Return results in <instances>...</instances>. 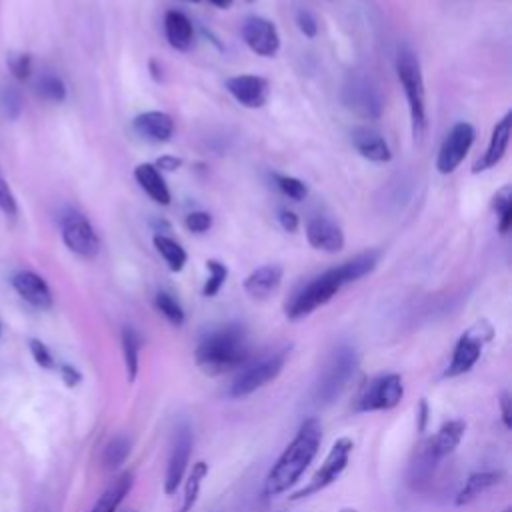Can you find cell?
<instances>
[{
    "label": "cell",
    "mask_w": 512,
    "mask_h": 512,
    "mask_svg": "<svg viewBox=\"0 0 512 512\" xmlns=\"http://www.w3.org/2000/svg\"><path fill=\"white\" fill-rule=\"evenodd\" d=\"M342 104L364 120H378L384 108L376 82L362 72H350L346 76L342 84Z\"/></svg>",
    "instance_id": "7"
},
{
    "label": "cell",
    "mask_w": 512,
    "mask_h": 512,
    "mask_svg": "<svg viewBox=\"0 0 512 512\" xmlns=\"http://www.w3.org/2000/svg\"><path fill=\"white\" fill-rule=\"evenodd\" d=\"M352 448H354V442H352L350 438H338V440L332 444L330 452L326 454V458H324L322 466L318 468V472L312 476V480H310L302 490H298L292 498H294V500H296V498H306V496H310V494H314V492H320L322 488L330 486V484L344 472Z\"/></svg>",
    "instance_id": "10"
},
{
    "label": "cell",
    "mask_w": 512,
    "mask_h": 512,
    "mask_svg": "<svg viewBox=\"0 0 512 512\" xmlns=\"http://www.w3.org/2000/svg\"><path fill=\"white\" fill-rule=\"evenodd\" d=\"M210 2H212L214 6H218V8H230L234 0H210Z\"/></svg>",
    "instance_id": "46"
},
{
    "label": "cell",
    "mask_w": 512,
    "mask_h": 512,
    "mask_svg": "<svg viewBox=\"0 0 512 512\" xmlns=\"http://www.w3.org/2000/svg\"><path fill=\"white\" fill-rule=\"evenodd\" d=\"M306 238L312 248L322 252H338L344 248L342 228L326 216H314L308 220Z\"/></svg>",
    "instance_id": "17"
},
{
    "label": "cell",
    "mask_w": 512,
    "mask_h": 512,
    "mask_svg": "<svg viewBox=\"0 0 512 512\" xmlns=\"http://www.w3.org/2000/svg\"><path fill=\"white\" fill-rule=\"evenodd\" d=\"M132 128L148 142H168L174 134V120L160 110H148L132 120Z\"/></svg>",
    "instance_id": "19"
},
{
    "label": "cell",
    "mask_w": 512,
    "mask_h": 512,
    "mask_svg": "<svg viewBox=\"0 0 512 512\" xmlns=\"http://www.w3.org/2000/svg\"><path fill=\"white\" fill-rule=\"evenodd\" d=\"M134 178H136V182L140 184V188H142L156 204H162V206L170 204V190H168V186H166V182H164L160 170H158L154 164H148V162L138 164V166L134 168Z\"/></svg>",
    "instance_id": "24"
},
{
    "label": "cell",
    "mask_w": 512,
    "mask_h": 512,
    "mask_svg": "<svg viewBox=\"0 0 512 512\" xmlns=\"http://www.w3.org/2000/svg\"><path fill=\"white\" fill-rule=\"evenodd\" d=\"M352 146L356 148V152L362 158H366L370 162L384 164L392 158L390 146L384 140V136L370 126H358L352 130Z\"/></svg>",
    "instance_id": "20"
},
{
    "label": "cell",
    "mask_w": 512,
    "mask_h": 512,
    "mask_svg": "<svg viewBox=\"0 0 512 512\" xmlns=\"http://www.w3.org/2000/svg\"><path fill=\"white\" fill-rule=\"evenodd\" d=\"M156 308L160 310V314L170 322V324H176V326H180L182 322H184V310H182V306L178 304V300L172 296V294H168V292H158L156 294Z\"/></svg>",
    "instance_id": "34"
},
{
    "label": "cell",
    "mask_w": 512,
    "mask_h": 512,
    "mask_svg": "<svg viewBox=\"0 0 512 512\" xmlns=\"http://www.w3.org/2000/svg\"><path fill=\"white\" fill-rule=\"evenodd\" d=\"M274 182H276L278 190H280L284 196L292 198V200H304L306 194H308V186H306L302 180L294 178V176L274 174Z\"/></svg>",
    "instance_id": "36"
},
{
    "label": "cell",
    "mask_w": 512,
    "mask_h": 512,
    "mask_svg": "<svg viewBox=\"0 0 512 512\" xmlns=\"http://www.w3.org/2000/svg\"><path fill=\"white\" fill-rule=\"evenodd\" d=\"M142 338L132 326L122 328V350H124V362L128 370V380L134 382L138 374V356H140Z\"/></svg>",
    "instance_id": "29"
},
{
    "label": "cell",
    "mask_w": 512,
    "mask_h": 512,
    "mask_svg": "<svg viewBox=\"0 0 512 512\" xmlns=\"http://www.w3.org/2000/svg\"><path fill=\"white\" fill-rule=\"evenodd\" d=\"M8 64V70L12 72L14 78L18 80H30L32 78V56L30 54H24V52H14L8 56L6 60Z\"/></svg>",
    "instance_id": "37"
},
{
    "label": "cell",
    "mask_w": 512,
    "mask_h": 512,
    "mask_svg": "<svg viewBox=\"0 0 512 512\" xmlns=\"http://www.w3.org/2000/svg\"><path fill=\"white\" fill-rule=\"evenodd\" d=\"M242 40L254 54L264 58H272L280 50V34L276 26L262 16H250L244 20Z\"/></svg>",
    "instance_id": "14"
},
{
    "label": "cell",
    "mask_w": 512,
    "mask_h": 512,
    "mask_svg": "<svg viewBox=\"0 0 512 512\" xmlns=\"http://www.w3.org/2000/svg\"><path fill=\"white\" fill-rule=\"evenodd\" d=\"M286 362V350H272L254 360H246L230 384V396L242 398L274 380Z\"/></svg>",
    "instance_id": "6"
},
{
    "label": "cell",
    "mask_w": 512,
    "mask_h": 512,
    "mask_svg": "<svg viewBox=\"0 0 512 512\" xmlns=\"http://www.w3.org/2000/svg\"><path fill=\"white\" fill-rule=\"evenodd\" d=\"M490 336H492V330L486 322H478L476 326L466 330L454 346L452 360H450L444 376L454 378V376L468 372L478 362V358L482 354V346L486 340H490Z\"/></svg>",
    "instance_id": "9"
},
{
    "label": "cell",
    "mask_w": 512,
    "mask_h": 512,
    "mask_svg": "<svg viewBox=\"0 0 512 512\" xmlns=\"http://www.w3.org/2000/svg\"><path fill=\"white\" fill-rule=\"evenodd\" d=\"M12 288L18 292L20 298H24L34 308L46 310L52 306V292L46 280L32 272V270H20L12 276Z\"/></svg>",
    "instance_id": "18"
},
{
    "label": "cell",
    "mask_w": 512,
    "mask_h": 512,
    "mask_svg": "<svg viewBox=\"0 0 512 512\" xmlns=\"http://www.w3.org/2000/svg\"><path fill=\"white\" fill-rule=\"evenodd\" d=\"M502 480L500 472H476L472 474L456 496V504H468Z\"/></svg>",
    "instance_id": "26"
},
{
    "label": "cell",
    "mask_w": 512,
    "mask_h": 512,
    "mask_svg": "<svg viewBox=\"0 0 512 512\" xmlns=\"http://www.w3.org/2000/svg\"><path fill=\"white\" fill-rule=\"evenodd\" d=\"M404 394L402 378L398 374H382L366 384L362 390L356 410L372 412V410H390L394 408Z\"/></svg>",
    "instance_id": "11"
},
{
    "label": "cell",
    "mask_w": 512,
    "mask_h": 512,
    "mask_svg": "<svg viewBox=\"0 0 512 512\" xmlns=\"http://www.w3.org/2000/svg\"><path fill=\"white\" fill-rule=\"evenodd\" d=\"M206 268H208V278H206V284L202 288V294L204 296H214L224 286V282L228 278V268H226V264H222L218 260H208Z\"/></svg>",
    "instance_id": "35"
},
{
    "label": "cell",
    "mask_w": 512,
    "mask_h": 512,
    "mask_svg": "<svg viewBox=\"0 0 512 512\" xmlns=\"http://www.w3.org/2000/svg\"><path fill=\"white\" fill-rule=\"evenodd\" d=\"M282 274L284 270L280 264H264L246 276L244 290L248 296L256 300H264L272 292H276V288L282 282Z\"/></svg>",
    "instance_id": "21"
},
{
    "label": "cell",
    "mask_w": 512,
    "mask_h": 512,
    "mask_svg": "<svg viewBox=\"0 0 512 512\" xmlns=\"http://www.w3.org/2000/svg\"><path fill=\"white\" fill-rule=\"evenodd\" d=\"M192 444H194L192 426L186 420H182L174 430L172 448H170V456H168V466H166V476H164V492L166 494H174L176 488L180 486V482L188 470Z\"/></svg>",
    "instance_id": "12"
},
{
    "label": "cell",
    "mask_w": 512,
    "mask_h": 512,
    "mask_svg": "<svg viewBox=\"0 0 512 512\" xmlns=\"http://www.w3.org/2000/svg\"><path fill=\"white\" fill-rule=\"evenodd\" d=\"M492 206H494V212L498 216V232L506 234L510 230V224H512V188L508 184L502 186L494 194Z\"/></svg>",
    "instance_id": "30"
},
{
    "label": "cell",
    "mask_w": 512,
    "mask_h": 512,
    "mask_svg": "<svg viewBox=\"0 0 512 512\" xmlns=\"http://www.w3.org/2000/svg\"><path fill=\"white\" fill-rule=\"evenodd\" d=\"M32 86H34V92L40 98L48 100V102H62V100H66V84L54 72H40L34 78Z\"/></svg>",
    "instance_id": "27"
},
{
    "label": "cell",
    "mask_w": 512,
    "mask_h": 512,
    "mask_svg": "<svg viewBox=\"0 0 512 512\" xmlns=\"http://www.w3.org/2000/svg\"><path fill=\"white\" fill-rule=\"evenodd\" d=\"M226 90L230 92V96L246 106V108H260L266 104L268 94H270V84L266 78L262 76H254V74H240V76H230L224 82Z\"/></svg>",
    "instance_id": "15"
},
{
    "label": "cell",
    "mask_w": 512,
    "mask_h": 512,
    "mask_svg": "<svg viewBox=\"0 0 512 512\" xmlns=\"http://www.w3.org/2000/svg\"><path fill=\"white\" fill-rule=\"evenodd\" d=\"M474 136L476 132L470 122H456L450 128L436 158V168L440 174H450L460 166L474 144Z\"/></svg>",
    "instance_id": "13"
},
{
    "label": "cell",
    "mask_w": 512,
    "mask_h": 512,
    "mask_svg": "<svg viewBox=\"0 0 512 512\" xmlns=\"http://www.w3.org/2000/svg\"><path fill=\"white\" fill-rule=\"evenodd\" d=\"M22 112V94L14 86L0 88V114L6 120H16Z\"/></svg>",
    "instance_id": "33"
},
{
    "label": "cell",
    "mask_w": 512,
    "mask_h": 512,
    "mask_svg": "<svg viewBox=\"0 0 512 512\" xmlns=\"http://www.w3.org/2000/svg\"><path fill=\"white\" fill-rule=\"evenodd\" d=\"M164 34L172 48L188 50L194 40V28L190 18L180 10H168L164 16Z\"/></svg>",
    "instance_id": "22"
},
{
    "label": "cell",
    "mask_w": 512,
    "mask_h": 512,
    "mask_svg": "<svg viewBox=\"0 0 512 512\" xmlns=\"http://www.w3.org/2000/svg\"><path fill=\"white\" fill-rule=\"evenodd\" d=\"M30 352H32V358L36 360V364L40 368H46V370H52L56 364H54V356L52 352L48 350V346L36 338L30 340Z\"/></svg>",
    "instance_id": "39"
},
{
    "label": "cell",
    "mask_w": 512,
    "mask_h": 512,
    "mask_svg": "<svg viewBox=\"0 0 512 512\" xmlns=\"http://www.w3.org/2000/svg\"><path fill=\"white\" fill-rule=\"evenodd\" d=\"M154 246L158 250V254L164 258V262L168 264V268L172 272H180L186 264V250L172 238L164 236V234H156L154 236Z\"/></svg>",
    "instance_id": "28"
},
{
    "label": "cell",
    "mask_w": 512,
    "mask_h": 512,
    "mask_svg": "<svg viewBox=\"0 0 512 512\" xmlns=\"http://www.w3.org/2000/svg\"><path fill=\"white\" fill-rule=\"evenodd\" d=\"M62 240L66 248L82 258H92L100 250V240L94 226L78 210H66L60 218Z\"/></svg>",
    "instance_id": "8"
},
{
    "label": "cell",
    "mask_w": 512,
    "mask_h": 512,
    "mask_svg": "<svg viewBox=\"0 0 512 512\" xmlns=\"http://www.w3.org/2000/svg\"><path fill=\"white\" fill-rule=\"evenodd\" d=\"M322 440V426L316 418H306L298 428V434L276 460L264 482V494L276 496L288 490L304 474L308 464L314 460Z\"/></svg>",
    "instance_id": "2"
},
{
    "label": "cell",
    "mask_w": 512,
    "mask_h": 512,
    "mask_svg": "<svg viewBox=\"0 0 512 512\" xmlns=\"http://www.w3.org/2000/svg\"><path fill=\"white\" fill-rule=\"evenodd\" d=\"M508 404H510V400H508V396H504L502 398V420H504L506 428H510V408H508Z\"/></svg>",
    "instance_id": "45"
},
{
    "label": "cell",
    "mask_w": 512,
    "mask_h": 512,
    "mask_svg": "<svg viewBox=\"0 0 512 512\" xmlns=\"http://www.w3.org/2000/svg\"><path fill=\"white\" fill-rule=\"evenodd\" d=\"M278 222L286 232H296L298 230V216L292 210H280L278 212Z\"/></svg>",
    "instance_id": "42"
},
{
    "label": "cell",
    "mask_w": 512,
    "mask_h": 512,
    "mask_svg": "<svg viewBox=\"0 0 512 512\" xmlns=\"http://www.w3.org/2000/svg\"><path fill=\"white\" fill-rule=\"evenodd\" d=\"M248 2H252V0H248Z\"/></svg>",
    "instance_id": "50"
},
{
    "label": "cell",
    "mask_w": 512,
    "mask_h": 512,
    "mask_svg": "<svg viewBox=\"0 0 512 512\" xmlns=\"http://www.w3.org/2000/svg\"><path fill=\"white\" fill-rule=\"evenodd\" d=\"M132 472H124L122 476H118L98 498V502L94 504V508L90 512H116L120 502L124 500V496L130 492L132 488Z\"/></svg>",
    "instance_id": "25"
},
{
    "label": "cell",
    "mask_w": 512,
    "mask_h": 512,
    "mask_svg": "<svg viewBox=\"0 0 512 512\" xmlns=\"http://www.w3.org/2000/svg\"><path fill=\"white\" fill-rule=\"evenodd\" d=\"M128 512H132V510H128Z\"/></svg>",
    "instance_id": "51"
},
{
    "label": "cell",
    "mask_w": 512,
    "mask_h": 512,
    "mask_svg": "<svg viewBox=\"0 0 512 512\" xmlns=\"http://www.w3.org/2000/svg\"><path fill=\"white\" fill-rule=\"evenodd\" d=\"M296 24H298L300 32H302L306 38H314V36L318 34V20H316V16H314L310 10H306V8H300V10L296 12Z\"/></svg>",
    "instance_id": "40"
},
{
    "label": "cell",
    "mask_w": 512,
    "mask_h": 512,
    "mask_svg": "<svg viewBox=\"0 0 512 512\" xmlns=\"http://www.w3.org/2000/svg\"><path fill=\"white\" fill-rule=\"evenodd\" d=\"M154 166L162 168V170H178L182 166V160L176 158V156H162V158L156 160Z\"/></svg>",
    "instance_id": "44"
},
{
    "label": "cell",
    "mask_w": 512,
    "mask_h": 512,
    "mask_svg": "<svg viewBox=\"0 0 512 512\" xmlns=\"http://www.w3.org/2000/svg\"><path fill=\"white\" fill-rule=\"evenodd\" d=\"M340 512H356L354 508H344V510H340Z\"/></svg>",
    "instance_id": "47"
},
{
    "label": "cell",
    "mask_w": 512,
    "mask_h": 512,
    "mask_svg": "<svg viewBox=\"0 0 512 512\" xmlns=\"http://www.w3.org/2000/svg\"><path fill=\"white\" fill-rule=\"evenodd\" d=\"M502 512H512V510H510V508H506V510H502Z\"/></svg>",
    "instance_id": "48"
},
{
    "label": "cell",
    "mask_w": 512,
    "mask_h": 512,
    "mask_svg": "<svg viewBox=\"0 0 512 512\" xmlns=\"http://www.w3.org/2000/svg\"><path fill=\"white\" fill-rule=\"evenodd\" d=\"M208 472V466L206 462H196L192 466V472L188 476V482H186V488H184V500H182V506L178 512H190L192 506L196 504V498H198V492H200V486H202V480Z\"/></svg>",
    "instance_id": "31"
},
{
    "label": "cell",
    "mask_w": 512,
    "mask_h": 512,
    "mask_svg": "<svg viewBox=\"0 0 512 512\" xmlns=\"http://www.w3.org/2000/svg\"><path fill=\"white\" fill-rule=\"evenodd\" d=\"M396 74L402 84V90L406 94L408 112H410V124H412V136L416 142H422L426 134V90H424V78L418 56L410 48H400L396 56Z\"/></svg>",
    "instance_id": "4"
},
{
    "label": "cell",
    "mask_w": 512,
    "mask_h": 512,
    "mask_svg": "<svg viewBox=\"0 0 512 512\" xmlns=\"http://www.w3.org/2000/svg\"><path fill=\"white\" fill-rule=\"evenodd\" d=\"M356 366H358V356L352 346L340 344L338 348H334L316 380L314 398L320 404H330L346 388L348 380L356 372Z\"/></svg>",
    "instance_id": "5"
},
{
    "label": "cell",
    "mask_w": 512,
    "mask_h": 512,
    "mask_svg": "<svg viewBox=\"0 0 512 512\" xmlns=\"http://www.w3.org/2000/svg\"><path fill=\"white\" fill-rule=\"evenodd\" d=\"M380 252L378 250H366L346 262H342L336 268H330L310 280L300 292L294 294V298L286 306V314L290 320H300L308 314H312L316 308L324 306L328 300H332L344 284H350L366 274H370L378 264Z\"/></svg>",
    "instance_id": "1"
},
{
    "label": "cell",
    "mask_w": 512,
    "mask_h": 512,
    "mask_svg": "<svg viewBox=\"0 0 512 512\" xmlns=\"http://www.w3.org/2000/svg\"><path fill=\"white\" fill-rule=\"evenodd\" d=\"M248 360V342L242 326L228 324L206 334L196 348V364L208 374H224Z\"/></svg>",
    "instance_id": "3"
},
{
    "label": "cell",
    "mask_w": 512,
    "mask_h": 512,
    "mask_svg": "<svg viewBox=\"0 0 512 512\" xmlns=\"http://www.w3.org/2000/svg\"><path fill=\"white\" fill-rule=\"evenodd\" d=\"M0 210H2L4 216H10V218H16V214H18L16 196H14L12 188L6 182L4 174H2V168H0Z\"/></svg>",
    "instance_id": "38"
},
{
    "label": "cell",
    "mask_w": 512,
    "mask_h": 512,
    "mask_svg": "<svg viewBox=\"0 0 512 512\" xmlns=\"http://www.w3.org/2000/svg\"><path fill=\"white\" fill-rule=\"evenodd\" d=\"M212 226V216L208 212H202V210H196V212H190L186 216V228L190 232H196V234H204L208 232Z\"/></svg>",
    "instance_id": "41"
},
{
    "label": "cell",
    "mask_w": 512,
    "mask_h": 512,
    "mask_svg": "<svg viewBox=\"0 0 512 512\" xmlns=\"http://www.w3.org/2000/svg\"><path fill=\"white\" fill-rule=\"evenodd\" d=\"M130 454V440L122 434L114 436L106 446H104V452H102V464L106 468H118L120 464H124V460L128 458Z\"/></svg>",
    "instance_id": "32"
},
{
    "label": "cell",
    "mask_w": 512,
    "mask_h": 512,
    "mask_svg": "<svg viewBox=\"0 0 512 512\" xmlns=\"http://www.w3.org/2000/svg\"><path fill=\"white\" fill-rule=\"evenodd\" d=\"M464 430H466V424L462 420H450L430 440H426L424 446L436 460H440L460 444Z\"/></svg>",
    "instance_id": "23"
},
{
    "label": "cell",
    "mask_w": 512,
    "mask_h": 512,
    "mask_svg": "<svg viewBox=\"0 0 512 512\" xmlns=\"http://www.w3.org/2000/svg\"><path fill=\"white\" fill-rule=\"evenodd\" d=\"M510 132H512V112L504 114V116L496 122V126H494V130H492V136H490V142H488L484 154L474 162V168H472L474 174L494 168V166L504 158V154H506V150H508V142H510Z\"/></svg>",
    "instance_id": "16"
},
{
    "label": "cell",
    "mask_w": 512,
    "mask_h": 512,
    "mask_svg": "<svg viewBox=\"0 0 512 512\" xmlns=\"http://www.w3.org/2000/svg\"><path fill=\"white\" fill-rule=\"evenodd\" d=\"M60 374H62V380H64L66 386H76V384L82 380L80 372H78L74 366H68V364H64V366L60 368Z\"/></svg>",
    "instance_id": "43"
},
{
    "label": "cell",
    "mask_w": 512,
    "mask_h": 512,
    "mask_svg": "<svg viewBox=\"0 0 512 512\" xmlns=\"http://www.w3.org/2000/svg\"><path fill=\"white\" fill-rule=\"evenodd\" d=\"M0 332H2V326H0Z\"/></svg>",
    "instance_id": "49"
}]
</instances>
